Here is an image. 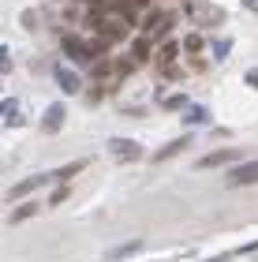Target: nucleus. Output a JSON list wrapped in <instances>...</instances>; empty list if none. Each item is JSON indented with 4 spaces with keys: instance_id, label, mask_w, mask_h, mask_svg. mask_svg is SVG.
Here are the masks:
<instances>
[{
    "instance_id": "obj_2",
    "label": "nucleus",
    "mask_w": 258,
    "mask_h": 262,
    "mask_svg": "<svg viewBox=\"0 0 258 262\" xmlns=\"http://www.w3.org/2000/svg\"><path fill=\"white\" fill-rule=\"evenodd\" d=\"M93 27H98V34H101L105 41H124L127 34H131V15L101 8V11H98V19H93Z\"/></svg>"
},
{
    "instance_id": "obj_13",
    "label": "nucleus",
    "mask_w": 258,
    "mask_h": 262,
    "mask_svg": "<svg viewBox=\"0 0 258 262\" xmlns=\"http://www.w3.org/2000/svg\"><path fill=\"white\" fill-rule=\"evenodd\" d=\"M41 127L49 131V135H53V131H60L64 127V105H49L45 116H41Z\"/></svg>"
},
{
    "instance_id": "obj_25",
    "label": "nucleus",
    "mask_w": 258,
    "mask_h": 262,
    "mask_svg": "<svg viewBox=\"0 0 258 262\" xmlns=\"http://www.w3.org/2000/svg\"><path fill=\"white\" fill-rule=\"evenodd\" d=\"M243 8H251V11H258V0H243Z\"/></svg>"
},
{
    "instance_id": "obj_15",
    "label": "nucleus",
    "mask_w": 258,
    "mask_h": 262,
    "mask_svg": "<svg viewBox=\"0 0 258 262\" xmlns=\"http://www.w3.org/2000/svg\"><path fill=\"white\" fill-rule=\"evenodd\" d=\"M187 146H191V139H176V142H169V146H161L157 154H154V161H169V158H176V154H180V150H187Z\"/></svg>"
},
{
    "instance_id": "obj_9",
    "label": "nucleus",
    "mask_w": 258,
    "mask_h": 262,
    "mask_svg": "<svg viewBox=\"0 0 258 262\" xmlns=\"http://www.w3.org/2000/svg\"><path fill=\"white\" fill-rule=\"evenodd\" d=\"M240 161V150H214L198 161V169H217V165H236Z\"/></svg>"
},
{
    "instance_id": "obj_16",
    "label": "nucleus",
    "mask_w": 258,
    "mask_h": 262,
    "mask_svg": "<svg viewBox=\"0 0 258 262\" xmlns=\"http://www.w3.org/2000/svg\"><path fill=\"white\" fill-rule=\"evenodd\" d=\"M143 251V240H131V244H124V247H112L109 251V258L112 262H120V258H131V255H138Z\"/></svg>"
},
{
    "instance_id": "obj_14",
    "label": "nucleus",
    "mask_w": 258,
    "mask_h": 262,
    "mask_svg": "<svg viewBox=\"0 0 258 262\" xmlns=\"http://www.w3.org/2000/svg\"><path fill=\"white\" fill-rule=\"evenodd\" d=\"M183 49H187V56H191L195 68H202V34H187Z\"/></svg>"
},
{
    "instance_id": "obj_24",
    "label": "nucleus",
    "mask_w": 258,
    "mask_h": 262,
    "mask_svg": "<svg viewBox=\"0 0 258 262\" xmlns=\"http://www.w3.org/2000/svg\"><path fill=\"white\" fill-rule=\"evenodd\" d=\"M247 86H254V90H258V68H251V71H247Z\"/></svg>"
},
{
    "instance_id": "obj_18",
    "label": "nucleus",
    "mask_w": 258,
    "mask_h": 262,
    "mask_svg": "<svg viewBox=\"0 0 258 262\" xmlns=\"http://www.w3.org/2000/svg\"><path fill=\"white\" fill-rule=\"evenodd\" d=\"M146 4H150V0H120V11H124V15H131V19H135V15H138V11H143Z\"/></svg>"
},
{
    "instance_id": "obj_20",
    "label": "nucleus",
    "mask_w": 258,
    "mask_h": 262,
    "mask_svg": "<svg viewBox=\"0 0 258 262\" xmlns=\"http://www.w3.org/2000/svg\"><path fill=\"white\" fill-rule=\"evenodd\" d=\"M34 213H38V206H34V202H22V206L11 213V221H27V217H34Z\"/></svg>"
},
{
    "instance_id": "obj_12",
    "label": "nucleus",
    "mask_w": 258,
    "mask_h": 262,
    "mask_svg": "<svg viewBox=\"0 0 258 262\" xmlns=\"http://www.w3.org/2000/svg\"><path fill=\"white\" fill-rule=\"evenodd\" d=\"M183 124H187V127L209 124V109H206V105H187V109H183Z\"/></svg>"
},
{
    "instance_id": "obj_8",
    "label": "nucleus",
    "mask_w": 258,
    "mask_h": 262,
    "mask_svg": "<svg viewBox=\"0 0 258 262\" xmlns=\"http://www.w3.org/2000/svg\"><path fill=\"white\" fill-rule=\"evenodd\" d=\"M53 75H56V82L64 86V94H79V90H83V79H79L72 68H64V64H53Z\"/></svg>"
},
{
    "instance_id": "obj_19",
    "label": "nucleus",
    "mask_w": 258,
    "mask_h": 262,
    "mask_svg": "<svg viewBox=\"0 0 258 262\" xmlns=\"http://www.w3.org/2000/svg\"><path fill=\"white\" fill-rule=\"evenodd\" d=\"M161 105H165V109H187V98H183V94H169V98H161Z\"/></svg>"
},
{
    "instance_id": "obj_10",
    "label": "nucleus",
    "mask_w": 258,
    "mask_h": 262,
    "mask_svg": "<svg viewBox=\"0 0 258 262\" xmlns=\"http://www.w3.org/2000/svg\"><path fill=\"white\" fill-rule=\"evenodd\" d=\"M195 19L202 23V27H221V23H225V8H217V4H198V8H195Z\"/></svg>"
},
{
    "instance_id": "obj_4",
    "label": "nucleus",
    "mask_w": 258,
    "mask_h": 262,
    "mask_svg": "<svg viewBox=\"0 0 258 262\" xmlns=\"http://www.w3.org/2000/svg\"><path fill=\"white\" fill-rule=\"evenodd\" d=\"M225 184H228V187H251V184H258V161H240V165H232Z\"/></svg>"
},
{
    "instance_id": "obj_23",
    "label": "nucleus",
    "mask_w": 258,
    "mask_h": 262,
    "mask_svg": "<svg viewBox=\"0 0 258 262\" xmlns=\"http://www.w3.org/2000/svg\"><path fill=\"white\" fill-rule=\"evenodd\" d=\"M67 199V187H56V191L49 195V206H56V202H64Z\"/></svg>"
},
{
    "instance_id": "obj_7",
    "label": "nucleus",
    "mask_w": 258,
    "mask_h": 262,
    "mask_svg": "<svg viewBox=\"0 0 258 262\" xmlns=\"http://www.w3.org/2000/svg\"><path fill=\"white\" fill-rule=\"evenodd\" d=\"M176 53H180V45H176V41H165V45H161V49H157V68H161V75H180V71H176L172 64H176Z\"/></svg>"
},
{
    "instance_id": "obj_6",
    "label": "nucleus",
    "mask_w": 258,
    "mask_h": 262,
    "mask_svg": "<svg viewBox=\"0 0 258 262\" xmlns=\"http://www.w3.org/2000/svg\"><path fill=\"white\" fill-rule=\"evenodd\" d=\"M41 184H53V172H38V176H27L22 184H15L8 191V199H22V195H30V191H38Z\"/></svg>"
},
{
    "instance_id": "obj_22",
    "label": "nucleus",
    "mask_w": 258,
    "mask_h": 262,
    "mask_svg": "<svg viewBox=\"0 0 258 262\" xmlns=\"http://www.w3.org/2000/svg\"><path fill=\"white\" fill-rule=\"evenodd\" d=\"M228 49H232V41H228V38H221V41L214 45V56H217V60H225V56H228Z\"/></svg>"
},
{
    "instance_id": "obj_11",
    "label": "nucleus",
    "mask_w": 258,
    "mask_h": 262,
    "mask_svg": "<svg viewBox=\"0 0 258 262\" xmlns=\"http://www.w3.org/2000/svg\"><path fill=\"white\" fill-rule=\"evenodd\" d=\"M0 116H4V124L19 127L22 124V101L19 98H4V101H0Z\"/></svg>"
},
{
    "instance_id": "obj_17",
    "label": "nucleus",
    "mask_w": 258,
    "mask_h": 262,
    "mask_svg": "<svg viewBox=\"0 0 258 262\" xmlns=\"http://www.w3.org/2000/svg\"><path fill=\"white\" fill-rule=\"evenodd\" d=\"M131 60H135V64H146V60H150V38H146V34L135 41V49H131Z\"/></svg>"
},
{
    "instance_id": "obj_3",
    "label": "nucleus",
    "mask_w": 258,
    "mask_h": 262,
    "mask_svg": "<svg viewBox=\"0 0 258 262\" xmlns=\"http://www.w3.org/2000/svg\"><path fill=\"white\" fill-rule=\"evenodd\" d=\"M172 30V11H150L146 23H143V34L150 41H165Z\"/></svg>"
},
{
    "instance_id": "obj_5",
    "label": "nucleus",
    "mask_w": 258,
    "mask_h": 262,
    "mask_svg": "<svg viewBox=\"0 0 258 262\" xmlns=\"http://www.w3.org/2000/svg\"><path fill=\"white\" fill-rule=\"evenodd\" d=\"M109 154L116 161H138V158H143V146L131 142V139H112L109 142Z\"/></svg>"
},
{
    "instance_id": "obj_21",
    "label": "nucleus",
    "mask_w": 258,
    "mask_h": 262,
    "mask_svg": "<svg viewBox=\"0 0 258 262\" xmlns=\"http://www.w3.org/2000/svg\"><path fill=\"white\" fill-rule=\"evenodd\" d=\"M11 68H15V64H11V53L4 49V45H0V75H8Z\"/></svg>"
},
{
    "instance_id": "obj_1",
    "label": "nucleus",
    "mask_w": 258,
    "mask_h": 262,
    "mask_svg": "<svg viewBox=\"0 0 258 262\" xmlns=\"http://www.w3.org/2000/svg\"><path fill=\"white\" fill-rule=\"evenodd\" d=\"M105 38H98V41H83L79 34H60V49L72 56L75 64H93L98 60V53H105Z\"/></svg>"
}]
</instances>
